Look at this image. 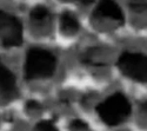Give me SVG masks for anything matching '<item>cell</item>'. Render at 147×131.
Instances as JSON below:
<instances>
[{
    "label": "cell",
    "mask_w": 147,
    "mask_h": 131,
    "mask_svg": "<svg viewBox=\"0 0 147 131\" xmlns=\"http://www.w3.org/2000/svg\"><path fill=\"white\" fill-rule=\"evenodd\" d=\"M55 67L57 59L52 52L33 47L26 54L24 76L26 80L50 78L54 75Z\"/></svg>",
    "instance_id": "1"
},
{
    "label": "cell",
    "mask_w": 147,
    "mask_h": 131,
    "mask_svg": "<svg viewBox=\"0 0 147 131\" xmlns=\"http://www.w3.org/2000/svg\"><path fill=\"white\" fill-rule=\"evenodd\" d=\"M101 121L107 125L115 126L125 122L131 115L132 108L128 99L122 93H114L107 97L95 108Z\"/></svg>",
    "instance_id": "2"
},
{
    "label": "cell",
    "mask_w": 147,
    "mask_h": 131,
    "mask_svg": "<svg viewBox=\"0 0 147 131\" xmlns=\"http://www.w3.org/2000/svg\"><path fill=\"white\" fill-rule=\"evenodd\" d=\"M121 73L139 83H147V56L139 52L126 51L118 59Z\"/></svg>",
    "instance_id": "3"
},
{
    "label": "cell",
    "mask_w": 147,
    "mask_h": 131,
    "mask_svg": "<svg viewBox=\"0 0 147 131\" xmlns=\"http://www.w3.org/2000/svg\"><path fill=\"white\" fill-rule=\"evenodd\" d=\"M0 43L4 47L20 46L22 43V26L20 20L0 10Z\"/></svg>",
    "instance_id": "4"
},
{
    "label": "cell",
    "mask_w": 147,
    "mask_h": 131,
    "mask_svg": "<svg viewBox=\"0 0 147 131\" xmlns=\"http://www.w3.org/2000/svg\"><path fill=\"white\" fill-rule=\"evenodd\" d=\"M18 94L16 77L0 60V99L9 102L14 99Z\"/></svg>",
    "instance_id": "5"
},
{
    "label": "cell",
    "mask_w": 147,
    "mask_h": 131,
    "mask_svg": "<svg viewBox=\"0 0 147 131\" xmlns=\"http://www.w3.org/2000/svg\"><path fill=\"white\" fill-rule=\"evenodd\" d=\"M93 17L109 18L121 24L124 22V13L114 0H100L93 13Z\"/></svg>",
    "instance_id": "6"
},
{
    "label": "cell",
    "mask_w": 147,
    "mask_h": 131,
    "mask_svg": "<svg viewBox=\"0 0 147 131\" xmlns=\"http://www.w3.org/2000/svg\"><path fill=\"white\" fill-rule=\"evenodd\" d=\"M60 25L63 32L66 34H74L79 31V21L72 12H64L60 17Z\"/></svg>",
    "instance_id": "7"
},
{
    "label": "cell",
    "mask_w": 147,
    "mask_h": 131,
    "mask_svg": "<svg viewBox=\"0 0 147 131\" xmlns=\"http://www.w3.org/2000/svg\"><path fill=\"white\" fill-rule=\"evenodd\" d=\"M31 21L34 25H44L51 19V13L45 6H36L31 11Z\"/></svg>",
    "instance_id": "8"
},
{
    "label": "cell",
    "mask_w": 147,
    "mask_h": 131,
    "mask_svg": "<svg viewBox=\"0 0 147 131\" xmlns=\"http://www.w3.org/2000/svg\"><path fill=\"white\" fill-rule=\"evenodd\" d=\"M35 129L38 131H58L57 128L53 125V123L50 122V121H41V122H39Z\"/></svg>",
    "instance_id": "9"
},
{
    "label": "cell",
    "mask_w": 147,
    "mask_h": 131,
    "mask_svg": "<svg viewBox=\"0 0 147 131\" xmlns=\"http://www.w3.org/2000/svg\"><path fill=\"white\" fill-rule=\"evenodd\" d=\"M69 128L72 130H74V131H84V130L87 129V124H86V122H84V121L76 119V121H73L71 123V126Z\"/></svg>",
    "instance_id": "10"
},
{
    "label": "cell",
    "mask_w": 147,
    "mask_h": 131,
    "mask_svg": "<svg viewBox=\"0 0 147 131\" xmlns=\"http://www.w3.org/2000/svg\"><path fill=\"white\" fill-rule=\"evenodd\" d=\"M39 108H40L39 103L35 102V100H30V102L26 103V109H27L28 111H31V110H36V109H39Z\"/></svg>",
    "instance_id": "11"
},
{
    "label": "cell",
    "mask_w": 147,
    "mask_h": 131,
    "mask_svg": "<svg viewBox=\"0 0 147 131\" xmlns=\"http://www.w3.org/2000/svg\"><path fill=\"white\" fill-rule=\"evenodd\" d=\"M63 1H71V0H63ZM76 1H79V3H81L84 5H90V4H92L94 1V0H76Z\"/></svg>",
    "instance_id": "12"
},
{
    "label": "cell",
    "mask_w": 147,
    "mask_h": 131,
    "mask_svg": "<svg viewBox=\"0 0 147 131\" xmlns=\"http://www.w3.org/2000/svg\"><path fill=\"white\" fill-rule=\"evenodd\" d=\"M140 110H141L142 112L147 113V100H146V102H144V103L141 104V106H140Z\"/></svg>",
    "instance_id": "13"
}]
</instances>
